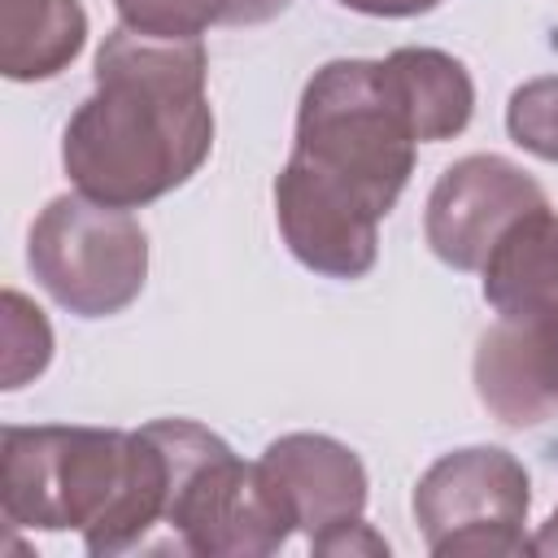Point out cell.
Instances as JSON below:
<instances>
[{
	"instance_id": "1",
	"label": "cell",
	"mask_w": 558,
	"mask_h": 558,
	"mask_svg": "<svg viewBox=\"0 0 558 558\" xmlns=\"http://www.w3.org/2000/svg\"><path fill=\"white\" fill-rule=\"evenodd\" d=\"M414 126L384 61L340 57L314 70L296 144L275 179L288 253L327 279H362L379 257V218L414 174Z\"/></svg>"
},
{
	"instance_id": "2",
	"label": "cell",
	"mask_w": 558,
	"mask_h": 558,
	"mask_svg": "<svg viewBox=\"0 0 558 558\" xmlns=\"http://www.w3.org/2000/svg\"><path fill=\"white\" fill-rule=\"evenodd\" d=\"M205 74L201 39L109 31L96 52V87L70 113L61 140L74 192L140 209L183 187L214 148Z\"/></svg>"
},
{
	"instance_id": "3",
	"label": "cell",
	"mask_w": 558,
	"mask_h": 558,
	"mask_svg": "<svg viewBox=\"0 0 558 558\" xmlns=\"http://www.w3.org/2000/svg\"><path fill=\"white\" fill-rule=\"evenodd\" d=\"M170 445L161 423L118 427H4L0 506L13 527L83 532L92 558L148 554L166 523Z\"/></svg>"
},
{
	"instance_id": "4",
	"label": "cell",
	"mask_w": 558,
	"mask_h": 558,
	"mask_svg": "<svg viewBox=\"0 0 558 558\" xmlns=\"http://www.w3.org/2000/svg\"><path fill=\"white\" fill-rule=\"evenodd\" d=\"M170 445V501L161 545L196 558H266L296 532L283 497L275 493L262 462L235 458V449L192 423L157 418Z\"/></svg>"
},
{
	"instance_id": "5",
	"label": "cell",
	"mask_w": 558,
	"mask_h": 558,
	"mask_svg": "<svg viewBox=\"0 0 558 558\" xmlns=\"http://www.w3.org/2000/svg\"><path fill=\"white\" fill-rule=\"evenodd\" d=\"M26 262L61 310L78 318H109L144 292L148 235L126 209L65 192L31 222Z\"/></svg>"
},
{
	"instance_id": "6",
	"label": "cell",
	"mask_w": 558,
	"mask_h": 558,
	"mask_svg": "<svg viewBox=\"0 0 558 558\" xmlns=\"http://www.w3.org/2000/svg\"><path fill=\"white\" fill-rule=\"evenodd\" d=\"M532 480L497 445L440 453L414 488V519L432 554H532L523 532Z\"/></svg>"
},
{
	"instance_id": "7",
	"label": "cell",
	"mask_w": 558,
	"mask_h": 558,
	"mask_svg": "<svg viewBox=\"0 0 558 558\" xmlns=\"http://www.w3.org/2000/svg\"><path fill=\"white\" fill-rule=\"evenodd\" d=\"M532 205H545V187L523 166L497 153H471L436 179L423 235L445 266L480 270L497 235Z\"/></svg>"
},
{
	"instance_id": "8",
	"label": "cell",
	"mask_w": 558,
	"mask_h": 558,
	"mask_svg": "<svg viewBox=\"0 0 558 558\" xmlns=\"http://www.w3.org/2000/svg\"><path fill=\"white\" fill-rule=\"evenodd\" d=\"M475 392L506 427H541L558 414V296L497 314L475 344Z\"/></svg>"
},
{
	"instance_id": "9",
	"label": "cell",
	"mask_w": 558,
	"mask_h": 558,
	"mask_svg": "<svg viewBox=\"0 0 558 558\" xmlns=\"http://www.w3.org/2000/svg\"><path fill=\"white\" fill-rule=\"evenodd\" d=\"M257 462L270 475L275 493L283 497L292 523L310 541H318L323 532H331L349 519H362V510H366L362 458L323 432H288V436L270 440Z\"/></svg>"
},
{
	"instance_id": "10",
	"label": "cell",
	"mask_w": 558,
	"mask_h": 558,
	"mask_svg": "<svg viewBox=\"0 0 558 558\" xmlns=\"http://www.w3.org/2000/svg\"><path fill=\"white\" fill-rule=\"evenodd\" d=\"M480 292L497 314H523L558 296V209L519 214L480 266Z\"/></svg>"
},
{
	"instance_id": "11",
	"label": "cell",
	"mask_w": 558,
	"mask_h": 558,
	"mask_svg": "<svg viewBox=\"0 0 558 558\" xmlns=\"http://www.w3.org/2000/svg\"><path fill=\"white\" fill-rule=\"evenodd\" d=\"M384 65L418 144H440L466 131L475 113V83L458 57L440 48H397L384 57Z\"/></svg>"
},
{
	"instance_id": "12",
	"label": "cell",
	"mask_w": 558,
	"mask_h": 558,
	"mask_svg": "<svg viewBox=\"0 0 558 558\" xmlns=\"http://www.w3.org/2000/svg\"><path fill=\"white\" fill-rule=\"evenodd\" d=\"M87 44L78 0H0V70L17 83L61 74Z\"/></svg>"
},
{
	"instance_id": "13",
	"label": "cell",
	"mask_w": 558,
	"mask_h": 558,
	"mask_svg": "<svg viewBox=\"0 0 558 558\" xmlns=\"http://www.w3.org/2000/svg\"><path fill=\"white\" fill-rule=\"evenodd\" d=\"M292 0H113L126 31L153 39H201L209 26H257Z\"/></svg>"
},
{
	"instance_id": "14",
	"label": "cell",
	"mask_w": 558,
	"mask_h": 558,
	"mask_svg": "<svg viewBox=\"0 0 558 558\" xmlns=\"http://www.w3.org/2000/svg\"><path fill=\"white\" fill-rule=\"evenodd\" d=\"M52 357V327L39 305L4 288V388H22Z\"/></svg>"
},
{
	"instance_id": "15",
	"label": "cell",
	"mask_w": 558,
	"mask_h": 558,
	"mask_svg": "<svg viewBox=\"0 0 558 558\" xmlns=\"http://www.w3.org/2000/svg\"><path fill=\"white\" fill-rule=\"evenodd\" d=\"M506 131L523 153L541 161H558V74L514 87L506 105Z\"/></svg>"
},
{
	"instance_id": "16",
	"label": "cell",
	"mask_w": 558,
	"mask_h": 558,
	"mask_svg": "<svg viewBox=\"0 0 558 558\" xmlns=\"http://www.w3.org/2000/svg\"><path fill=\"white\" fill-rule=\"evenodd\" d=\"M310 549L314 554H371L375 558V554H388V541L366 519H349V523L323 532L318 541H310Z\"/></svg>"
},
{
	"instance_id": "17",
	"label": "cell",
	"mask_w": 558,
	"mask_h": 558,
	"mask_svg": "<svg viewBox=\"0 0 558 558\" xmlns=\"http://www.w3.org/2000/svg\"><path fill=\"white\" fill-rule=\"evenodd\" d=\"M353 13H371V17H414V13H427L436 9L440 0H336Z\"/></svg>"
},
{
	"instance_id": "18",
	"label": "cell",
	"mask_w": 558,
	"mask_h": 558,
	"mask_svg": "<svg viewBox=\"0 0 558 558\" xmlns=\"http://www.w3.org/2000/svg\"><path fill=\"white\" fill-rule=\"evenodd\" d=\"M532 554H558V506H554V514L541 523V532H536V541H532Z\"/></svg>"
}]
</instances>
